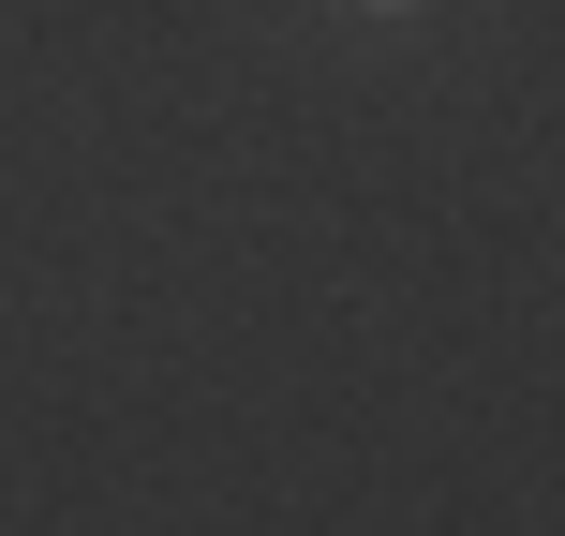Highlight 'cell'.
<instances>
[{
	"label": "cell",
	"mask_w": 565,
	"mask_h": 536,
	"mask_svg": "<svg viewBox=\"0 0 565 536\" xmlns=\"http://www.w3.org/2000/svg\"><path fill=\"white\" fill-rule=\"evenodd\" d=\"M342 15H431V0H342Z\"/></svg>",
	"instance_id": "1"
}]
</instances>
